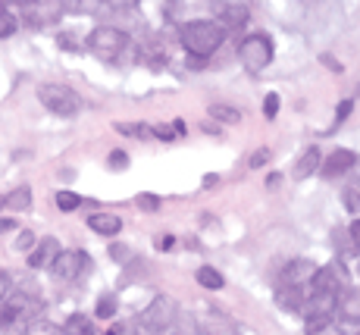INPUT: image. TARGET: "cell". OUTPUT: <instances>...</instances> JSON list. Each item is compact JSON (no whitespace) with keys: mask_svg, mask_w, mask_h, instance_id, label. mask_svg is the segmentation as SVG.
<instances>
[{"mask_svg":"<svg viewBox=\"0 0 360 335\" xmlns=\"http://www.w3.org/2000/svg\"><path fill=\"white\" fill-rule=\"evenodd\" d=\"M179 41L182 47L191 53V57H210V53L219 51V44L226 41V29L213 19H195V23H185L182 32H179Z\"/></svg>","mask_w":360,"mask_h":335,"instance_id":"1","label":"cell"},{"mask_svg":"<svg viewBox=\"0 0 360 335\" xmlns=\"http://www.w3.org/2000/svg\"><path fill=\"white\" fill-rule=\"evenodd\" d=\"M38 97L53 116H75L82 110V97L72 91L69 85H57V82H47V85L38 88Z\"/></svg>","mask_w":360,"mask_h":335,"instance_id":"2","label":"cell"},{"mask_svg":"<svg viewBox=\"0 0 360 335\" xmlns=\"http://www.w3.org/2000/svg\"><path fill=\"white\" fill-rule=\"evenodd\" d=\"M238 60L245 63L251 72H260V69H266L269 63H273V41H269V34H248V38H241L238 44Z\"/></svg>","mask_w":360,"mask_h":335,"instance_id":"3","label":"cell"},{"mask_svg":"<svg viewBox=\"0 0 360 335\" xmlns=\"http://www.w3.org/2000/svg\"><path fill=\"white\" fill-rule=\"evenodd\" d=\"M126 44H129L126 32L116 29V25H98V29L88 34V51L98 53V57H103V60L120 57V53L126 51Z\"/></svg>","mask_w":360,"mask_h":335,"instance_id":"4","label":"cell"},{"mask_svg":"<svg viewBox=\"0 0 360 335\" xmlns=\"http://www.w3.org/2000/svg\"><path fill=\"white\" fill-rule=\"evenodd\" d=\"M176 310H179V304L172 301L169 295H160V298H154V301L144 307L138 320H141V326L150 335H160V332H166L172 326V320H176Z\"/></svg>","mask_w":360,"mask_h":335,"instance_id":"5","label":"cell"},{"mask_svg":"<svg viewBox=\"0 0 360 335\" xmlns=\"http://www.w3.org/2000/svg\"><path fill=\"white\" fill-rule=\"evenodd\" d=\"M53 276L66 279V282H75L79 276H85L91 270V257L85 251H60V257L53 260Z\"/></svg>","mask_w":360,"mask_h":335,"instance_id":"6","label":"cell"},{"mask_svg":"<svg viewBox=\"0 0 360 335\" xmlns=\"http://www.w3.org/2000/svg\"><path fill=\"white\" fill-rule=\"evenodd\" d=\"M60 241L53 239V235H44V239H38L34 241V248L29 251V267L32 270H51L53 267V260L60 257Z\"/></svg>","mask_w":360,"mask_h":335,"instance_id":"7","label":"cell"},{"mask_svg":"<svg viewBox=\"0 0 360 335\" xmlns=\"http://www.w3.org/2000/svg\"><path fill=\"white\" fill-rule=\"evenodd\" d=\"M314 273H316V263L297 257V260L285 263V270H282V276H279V285H297V289H307V282L314 279Z\"/></svg>","mask_w":360,"mask_h":335,"instance_id":"8","label":"cell"},{"mask_svg":"<svg viewBox=\"0 0 360 335\" xmlns=\"http://www.w3.org/2000/svg\"><path fill=\"white\" fill-rule=\"evenodd\" d=\"M357 166V153L354 151H348V148H338V151H332L326 160L320 163V170H323V176L326 179H335V176H345V172H351Z\"/></svg>","mask_w":360,"mask_h":335,"instance_id":"9","label":"cell"},{"mask_svg":"<svg viewBox=\"0 0 360 335\" xmlns=\"http://www.w3.org/2000/svg\"><path fill=\"white\" fill-rule=\"evenodd\" d=\"M335 310L345 323H360V285H351V289L338 291Z\"/></svg>","mask_w":360,"mask_h":335,"instance_id":"10","label":"cell"},{"mask_svg":"<svg viewBox=\"0 0 360 335\" xmlns=\"http://www.w3.org/2000/svg\"><path fill=\"white\" fill-rule=\"evenodd\" d=\"M276 304L285 307V310H304L307 304V289H297V285H279L276 289Z\"/></svg>","mask_w":360,"mask_h":335,"instance_id":"11","label":"cell"},{"mask_svg":"<svg viewBox=\"0 0 360 335\" xmlns=\"http://www.w3.org/2000/svg\"><path fill=\"white\" fill-rule=\"evenodd\" d=\"M4 307H0V323H16L19 317H25V313L32 310V298L29 295H13L10 301H0Z\"/></svg>","mask_w":360,"mask_h":335,"instance_id":"12","label":"cell"},{"mask_svg":"<svg viewBox=\"0 0 360 335\" xmlns=\"http://www.w3.org/2000/svg\"><path fill=\"white\" fill-rule=\"evenodd\" d=\"M217 16H219V25H223L226 32H229V29H241V25L248 23V10H245V6H238V4H219Z\"/></svg>","mask_w":360,"mask_h":335,"instance_id":"13","label":"cell"},{"mask_svg":"<svg viewBox=\"0 0 360 335\" xmlns=\"http://www.w3.org/2000/svg\"><path fill=\"white\" fill-rule=\"evenodd\" d=\"M200 335H235V323L219 313V307H210V320L200 326Z\"/></svg>","mask_w":360,"mask_h":335,"instance_id":"14","label":"cell"},{"mask_svg":"<svg viewBox=\"0 0 360 335\" xmlns=\"http://www.w3.org/2000/svg\"><path fill=\"white\" fill-rule=\"evenodd\" d=\"M88 226L98 235H116L122 229V220L116 213H91L88 216Z\"/></svg>","mask_w":360,"mask_h":335,"instance_id":"15","label":"cell"},{"mask_svg":"<svg viewBox=\"0 0 360 335\" xmlns=\"http://www.w3.org/2000/svg\"><path fill=\"white\" fill-rule=\"evenodd\" d=\"M320 163H323V153L316 148H307L301 153V160H297V166H295V179H307L310 172L320 170Z\"/></svg>","mask_w":360,"mask_h":335,"instance_id":"16","label":"cell"},{"mask_svg":"<svg viewBox=\"0 0 360 335\" xmlns=\"http://www.w3.org/2000/svg\"><path fill=\"white\" fill-rule=\"evenodd\" d=\"M169 329H172V335H200V323L188 310H176V320H172Z\"/></svg>","mask_w":360,"mask_h":335,"instance_id":"17","label":"cell"},{"mask_svg":"<svg viewBox=\"0 0 360 335\" xmlns=\"http://www.w3.org/2000/svg\"><path fill=\"white\" fill-rule=\"evenodd\" d=\"M4 207H10V210H29L32 207V188L29 185L13 188V191L4 198Z\"/></svg>","mask_w":360,"mask_h":335,"instance_id":"18","label":"cell"},{"mask_svg":"<svg viewBox=\"0 0 360 335\" xmlns=\"http://www.w3.org/2000/svg\"><path fill=\"white\" fill-rule=\"evenodd\" d=\"M63 335H98V332H94L91 320H88L85 313H72L63 323Z\"/></svg>","mask_w":360,"mask_h":335,"instance_id":"19","label":"cell"},{"mask_svg":"<svg viewBox=\"0 0 360 335\" xmlns=\"http://www.w3.org/2000/svg\"><path fill=\"white\" fill-rule=\"evenodd\" d=\"M195 279H198V285H204V289H210V291H219L226 285L223 273H219V270H213V267H200L195 273Z\"/></svg>","mask_w":360,"mask_h":335,"instance_id":"20","label":"cell"},{"mask_svg":"<svg viewBox=\"0 0 360 335\" xmlns=\"http://www.w3.org/2000/svg\"><path fill=\"white\" fill-rule=\"evenodd\" d=\"M116 132H122V135H129V138H150L154 135V129L144 122H116Z\"/></svg>","mask_w":360,"mask_h":335,"instance_id":"21","label":"cell"},{"mask_svg":"<svg viewBox=\"0 0 360 335\" xmlns=\"http://www.w3.org/2000/svg\"><path fill=\"white\" fill-rule=\"evenodd\" d=\"M116 310H120V301H116L113 295H101L98 298V307H94V313H98L101 320H113Z\"/></svg>","mask_w":360,"mask_h":335,"instance_id":"22","label":"cell"},{"mask_svg":"<svg viewBox=\"0 0 360 335\" xmlns=\"http://www.w3.org/2000/svg\"><path fill=\"white\" fill-rule=\"evenodd\" d=\"M135 207L138 210H144V213H157L160 210V198L150 194V191H141V194H135Z\"/></svg>","mask_w":360,"mask_h":335,"instance_id":"23","label":"cell"},{"mask_svg":"<svg viewBox=\"0 0 360 335\" xmlns=\"http://www.w3.org/2000/svg\"><path fill=\"white\" fill-rule=\"evenodd\" d=\"M25 335H63V329L57 323H47V320H34V323H29Z\"/></svg>","mask_w":360,"mask_h":335,"instance_id":"24","label":"cell"},{"mask_svg":"<svg viewBox=\"0 0 360 335\" xmlns=\"http://www.w3.org/2000/svg\"><path fill=\"white\" fill-rule=\"evenodd\" d=\"M57 207L63 213H72V210H79L82 207V198L75 191H57Z\"/></svg>","mask_w":360,"mask_h":335,"instance_id":"25","label":"cell"},{"mask_svg":"<svg viewBox=\"0 0 360 335\" xmlns=\"http://www.w3.org/2000/svg\"><path fill=\"white\" fill-rule=\"evenodd\" d=\"M307 335H345L342 326H335V320H323V323L307 326Z\"/></svg>","mask_w":360,"mask_h":335,"instance_id":"26","label":"cell"},{"mask_svg":"<svg viewBox=\"0 0 360 335\" xmlns=\"http://www.w3.org/2000/svg\"><path fill=\"white\" fill-rule=\"evenodd\" d=\"M210 116H213V120H223V122H238V120H241V113H238V110L223 107V103H217V107H210Z\"/></svg>","mask_w":360,"mask_h":335,"instance_id":"27","label":"cell"},{"mask_svg":"<svg viewBox=\"0 0 360 335\" xmlns=\"http://www.w3.org/2000/svg\"><path fill=\"white\" fill-rule=\"evenodd\" d=\"M16 16H13L10 10H0V38H10V34H16Z\"/></svg>","mask_w":360,"mask_h":335,"instance_id":"28","label":"cell"},{"mask_svg":"<svg viewBox=\"0 0 360 335\" xmlns=\"http://www.w3.org/2000/svg\"><path fill=\"white\" fill-rule=\"evenodd\" d=\"M276 113H279V94L269 91L263 97V116H266V120H276Z\"/></svg>","mask_w":360,"mask_h":335,"instance_id":"29","label":"cell"},{"mask_svg":"<svg viewBox=\"0 0 360 335\" xmlns=\"http://www.w3.org/2000/svg\"><path fill=\"white\" fill-rule=\"evenodd\" d=\"M107 163H110V170L122 172V170H126V166H129V157H126V153H122V151H113V153H110V157H107Z\"/></svg>","mask_w":360,"mask_h":335,"instance_id":"30","label":"cell"},{"mask_svg":"<svg viewBox=\"0 0 360 335\" xmlns=\"http://www.w3.org/2000/svg\"><path fill=\"white\" fill-rule=\"evenodd\" d=\"M266 163H269V151H266V148L254 151L251 160H248V166H251V170H260V166H266Z\"/></svg>","mask_w":360,"mask_h":335,"instance_id":"31","label":"cell"},{"mask_svg":"<svg viewBox=\"0 0 360 335\" xmlns=\"http://www.w3.org/2000/svg\"><path fill=\"white\" fill-rule=\"evenodd\" d=\"M351 110H354V101H342L338 103V113H335V125H342L345 120L351 116Z\"/></svg>","mask_w":360,"mask_h":335,"instance_id":"32","label":"cell"},{"mask_svg":"<svg viewBox=\"0 0 360 335\" xmlns=\"http://www.w3.org/2000/svg\"><path fill=\"white\" fill-rule=\"evenodd\" d=\"M16 248H34V232H22L19 235V241H16Z\"/></svg>","mask_w":360,"mask_h":335,"instance_id":"33","label":"cell"},{"mask_svg":"<svg viewBox=\"0 0 360 335\" xmlns=\"http://www.w3.org/2000/svg\"><path fill=\"white\" fill-rule=\"evenodd\" d=\"M6 291H10V276H6L4 270H0V301L6 298Z\"/></svg>","mask_w":360,"mask_h":335,"instance_id":"34","label":"cell"},{"mask_svg":"<svg viewBox=\"0 0 360 335\" xmlns=\"http://www.w3.org/2000/svg\"><path fill=\"white\" fill-rule=\"evenodd\" d=\"M172 241H176L172 235H163V239H157V248H160V251H169V248H172Z\"/></svg>","mask_w":360,"mask_h":335,"instance_id":"35","label":"cell"},{"mask_svg":"<svg viewBox=\"0 0 360 335\" xmlns=\"http://www.w3.org/2000/svg\"><path fill=\"white\" fill-rule=\"evenodd\" d=\"M110 254H113V257H129V248H122V244H113V248H110Z\"/></svg>","mask_w":360,"mask_h":335,"instance_id":"36","label":"cell"},{"mask_svg":"<svg viewBox=\"0 0 360 335\" xmlns=\"http://www.w3.org/2000/svg\"><path fill=\"white\" fill-rule=\"evenodd\" d=\"M351 239H354V244H360V220L351 222Z\"/></svg>","mask_w":360,"mask_h":335,"instance_id":"37","label":"cell"},{"mask_svg":"<svg viewBox=\"0 0 360 335\" xmlns=\"http://www.w3.org/2000/svg\"><path fill=\"white\" fill-rule=\"evenodd\" d=\"M13 229H16V222L13 220H0V232H13Z\"/></svg>","mask_w":360,"mask_h":335,"instance_id":"38","label":"cell"},{"mask_svg":"<svg viewBox=\"0 0 360 335\" xmlns=\"http://www.w3.org/2000/svg\"><path fill=\"white\" fill-rule=\"evenodd\" d=\"M219 182V176H204V188H213Z\"/></svg>","mask_w":360,"mask_h":335,"instance_id":"39","label":"cell"},{"mask_svg":"<svg viewBox=\"0 0 360 335\" xmlns=\"http://www.w3.org/2000/svg\"><path fill=\"white\" fill-rule=\"evenodd\" d=\"M107 4H113V6H131L135 0H107Z\"/></svg>","mask_w":360,"mask_h":335,"instance_id":"40","label":"cell"},{"mask_svg":"<svg viewBox=\"0 0 360 335\" xmlns=\"http://www.w3.org/2000/svg\"><path fill=\"white\" fill-rule=\"evenodd\" d=\"M103 335H122V326H116V329H110V332H103Z\"/></svg>","mask_w":360,"mask_h":335,"instance_id":"41","label":"cell"},{"mask_svg":"<svg viewBox=\"0 0 360 335\" xmlns=\"http://www.w3.org/2000/svg\"><path fill=\"white\" fill-rule=\"evenodd\" d=\"M13 4H19V6H25V4H32V0H13Z\"/></svg>","mask_w":360,"mask_h":335,"instance_id":"42","label":"cell"},{"mask_svg":"<svg viewBox=\"0 0 360 335\" xmlns=\"http://www.w3.org/2000/svg\"><path fill=\"white\" fill-rule=\"evenodd\" d=\"M0 207H4V198H0Z\"/></svg>","mask_w":360,"mask_h":335,"instance_id":"43","label":"cell"},{"mask_svg":"<svg viewBox=\"0 0 360 335\" xmlns=\"http://www.w3.org/2000/svg\"><path fill=\"white\" fill-rule=\"evenodd\" d=\"M4 4H6V0H0V6H4Z\"/></svg>","mask_w":360,"mask_h":335,"instance_id":"44","label":"cell"}]
</instances>
